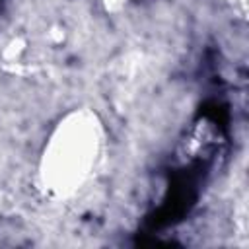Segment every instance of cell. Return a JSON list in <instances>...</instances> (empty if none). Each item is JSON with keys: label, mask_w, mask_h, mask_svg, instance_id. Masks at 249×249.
Listing matches in <instances>:
<instances>
[{"label": "cell", "mask_w": 249, "mask_h": 249, "mask_svg": "<svg viewBox=\"0 0 249 249\" xmlns=\"http://www.w3.org/2000/svg\"><path fill=\"white\" fill-rule=\"evenodd\" d=\"M101 126L91 111L68 113L53 130L41 158V181L53 196L74 195L93 171Z\"/></svg>", "instance_id": "cell-1"}, {"label": "cell", "mask_w": 249, "mask_h": 249, "mask_svg": "<svg viewBox=\"0 0 249 249\" xmlns=\"http://www.w3.org/2000/svg\"><path fill=\"white\" fill-rule=\"evenodd\" d=\"M25 49H27V41H25L23 37H12V39L2 47L0 56H2L4 62H16V60H19V58L23 56Z\"/></svg>", "instance_id": "cell-2"}, {"label": "cell", "mask_w": 249, "mask_h": 249, "mask_svg": "<svg viewBox=\"0 0 249 249\" xmlns=\"http://www.w3.org/2000/svg\"><path fill=\"white\" fill-rule=\"evenodd\" d=\"M126 4H128V0H101L103 10H105L107 14H111V16L121 14V12L126 8Z\"/></svg>", "instance_id": "cell-3"}, {"label": "cell", "mask_w": 249, "mask_h": 249, "mask_svg": "<svg viewBox=\"0 0 249 249\" xmlns=\"http://www.w3.org/2000/svg\"><path fill=\"white\" fill-rule=\"evenodd\" d=\"M64 37H66V33H64V29H62V27H58V25H53V27L49 29V41H51L53 45H58V43H62V41H64Z\"/></svg>", "instance_id": "cell-4"}]
</instances>
